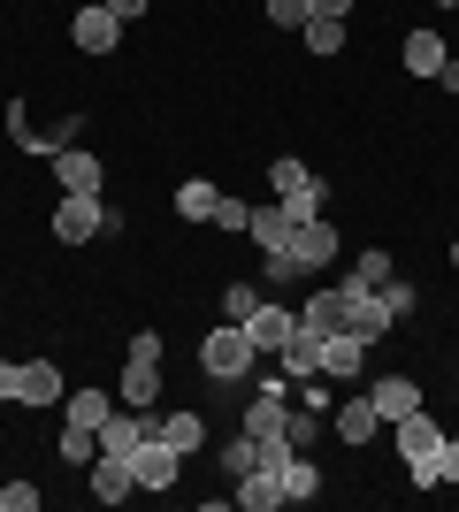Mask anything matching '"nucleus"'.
<instances>
[{"label": "nucleus", "instance_id": "obj_1", "mask_svg": "<svg viewBox=\"0 0 459 512\" xmlns=\"http://www.w3.org/2000/svg\"><path fill=\"white\" fill-rule=\"evenodd\" d=\"M391 444H398V459H406V474H414V490H437V451H444V428L429 421V406L406 413V421H391Z\"/></svg>", "mask_w": 459, "mask_h": 512}, {"label": "nucleus", "instance_id": "obj_2", "mask_svg": "<svg viewBox=\"0 0 459 512\" xmlns=\"http://www.w3.org/2000/svg\"><path fill=\"white\" fill-rule=\"evenodd\" d=\"M253 367H261V352H253V337H245L238 321H222V329L199 337V375H207V383H238Z\"/></svg>", "mask_w": 459, "mask_h": 512}, {"label": "nucleus", "instance_id": "obj_3", "mask_svg": "<svg viewBox=\"0 0 459 512\" xmlns=\"http://www.w3.org/2000/svg\"><path fill=\"white\" fill-rule=\"evenodd\" d=\"M46 230H54V245H92V237H108V199L100 192H62Z\"/></svg>", "mask_w": 459, "mask_h": 512}, {"label": "nucleus", "instance_id": "obj_4", "mask_svg": "<svg viewBox=\"0 0 459 512\" xmlns=\"http://www.w3.org/2000/svg\"><path fill=\"white\" fill-rule=\"evenodd\" d=\"M123 31H131V23H115V16H108V0H85V8L69 16V46H77L85 62H108L115 46H123Z\"/></svg>", "mask_w": 459, "mask_h": 512}, {"label": "nucleus", "instance_id": "obj_5", "mask_svg": "<svg viewBox=\"0 0 459 512\" xmlns=\"http://www.w3.org/2000/svg\"><path fill=\"white\" fill-rule=\"evenodd\" d=\"M337 245H345V237L329 230V214H314V222H291V268H299V276H322L329 260H337Z\"/></svg>", "mask_w": 459, "mask_h": 512}, {"label": "nucleus", "instance_id": "obj_6", "mask_svg": "<svg viewBox=\"0 0 459 512\" xmlns=\"http://www.w3.org/2000/svg\"><path fill=\"white\" fill-rule=\"evenodd\" d=\"M69 398V375L54 360H16V406L23 413H46V406H62Z\"/></svg>", "mask_w": 459, "mask_h": 512}, {"label": "nucleus", "instance_id": "obj_7", "mask_svg": "<svg viewBox=\"0 0 459 512\" xmlns=\"http://www.w3.org/2000/svg\"><path fill=\"white\" fill-rule=\"evenodd\" d=\"M337 291H345V329H352V337H391V306H383V291H368V283H337Z\"/></svg>", "mask_w": 459, "mask_h": 512}, {"label": "nucleus", "instance_id": "obj_8", "mask_svg": "<svg viewBox=\"0 0 459 512\" xmlns=\"http://www.w3.org/2000/svg\"><path fill=\"white\" fill-rule=\"evenodd\" d=\"M284 428H291L284 383H261V390H253V406H245V436H253V444H284Z\"/></svg>", "mask_w": 459, "mask_h": 512}, {"label": "nucleus", "instance_id": "obj_9", "mask_svg": "<svg viewBox=\"0 0 459 512\" xmlns=\"http://www.w3.org/2000/svg\"><path fill=\"white\" fill-rule=\"evenodd\" d=\"M245 337H253V352H261V360H276V352H284L291 337H299V306H253V321H245Z\"/></svg>", "mask_w": 459, "mask_h": 512}, {"label": "nucleus", "instance_id": "obj_10", "mask_svg": "<svg viewBox=\"0 0 459 512\" xmlns=\"http://www.w3.org/2000/svg\"><path fill=\"white\" fill-rule=\"evenodd\" d=\"M85 490H92V505H123V497H138V474H131V459H115V451H92Z\"/></svg>", "mask_w": 459, "mask_h": 512}, {"label": "nucleus", "instance_id": "obj_11", "mask_svg": "<svg viewBox=\"0 0 459 512\" xmlns=\"http://www.w3.org/2000/svg\"><path fill=\"white\" fill-rule=\"evenodd\" d=\"M131 474H138V490H176V474H184V451H169L161 436H146V444L131 451Z\"/></svg>", "mask_w": 459, "mask_h": 512}, {"label": "nucleus", "instance_id": "obj_12", "mask_svg": "<svg viewBox=\"0 0 459 512\" xmlns=\"http://www.w3.org/2000/svg\"><path fill=\"white\" fill-rule=\"evenodd\" d=\"M92 436H100V451H115V459H131V451H138V444L153 436V413H138V406H115L108 421L92 428Z\"/></svg>", "mask_w": 459, "mask_h": 512}, {"label": "nucleus", "instance_id": "obj_13", "mask_svg": "<svg viewBox=\"0 0 459 512\" xmlns=\"http://www.w3.org/2000/svg\"><path fill=\"white\" fill-rule=\"evenodd\" d=\"M230 505H238V512H276V505H291V490H284V474H276V467H253V474L230 482Z\"/></svg>", "mask_w": 459, "mask_h": 512}, {"label": "nucleus", "instance_id": "obj_14", "mask_svg": "<svg viewBox=\"0 0 459 512\" xmlns=\"http://www.w3.org/2000/svg\"><path fill=\"white\" fill-rule=\"evenodd\" d=\"M54 184H62V192H100V184H108V161L85 153V146H62L54 153Z\"/></svg>", "mask_w": 459, "mask_h": 512}, {"label": "nucleus", "instance_id": "obj_15", "mask_svg": "<svg viewBox=\"0 0 459 512\" xmlns=\"http://www.w3.org/2000/svg\"><path fill=\"white\" fill-rule=\"evenodd\" d=\"M368 398H375V413H383V428L406 421V413H421V383H414V375H375Z\"/></svg>", "mask_w": 459, "mask_h": 512}, {"label": "nucleus", "instance_id": "obj_16", "mask_svg": "<svg viewBox=\"0 0 459 512\" xmlns=\"http://www.w3.org/2000/svg\"><path fill=\"white\" fill-rule=\"evenodd\" d=\"M360 367H368V337H352V329L322 337V375H329V383H352Z\"/></svg>", "mask_w": 459, "mask_h": 512}, {"label": "nucleus", "instance_id": "obj_17", "mask_svg": "<svg viewBox=\"0 0 459 512\" xmlns=\"http://www.w3.org/2000/svg\"><path fill=\"white\" fill-rule=\"evenodd\" d=\"M337 436H345L352 451H360V444H375V436H383V413H375V398H368V390H360V398H345V406H337Z\"/></svg>", "mask_w": 459, "mask_h": 512}, {"label": "nucleus", "instance_id": "obj_18", "mask_svg": "<svg viewBox=\"0 0 459 512\" xmlns=\"http://www.w3.org/2000/svg\"><path fill=\"white\" fill-rule=\"evenodd\" d=\"M153 436H161V444H169V451H184V459H192V451L207 444V421H199L192 406H169V413H161V421H153Z\"/></svg>", "mask_w": 459, "mask_h": 512}, {"label": "nucleus", "instance_id": "obj_19", "mask_svg": "<svg viewBox=\"0 0 459 512\" xmlns=\"http://www.w3.org/2000/svg\"><path fill=\"white\" fill-rule=\"evenodd\" d=\"M215 199H222V192L207 184V176H184L169 207H176V222H184V230H199V222H215Z\"/></svg>", "mask_w": 459, "mask_h": 512}, {"label": "nucleus", "instance_id": "obj_20", "mask_svg": "<svg viewBox=\"0 0 459 512\" xmlns=\"http://www.w3.org/2000/svg\"><path fill=\"white\" fill-rule=\"evenodd\" d=\"M398 54H406V69H414V77H437V69L452 62L444 31H429V23H421V31H406V46H398Z\"/></svg>", "mask_w": 459, "mask_h": 512}, {"label": "nucleus", "instance_id": "obj_21", "mask_svg": "<svg viewBox=\"0 0 459 512\" xmlns=\"http://www.w3.org/2000/svg\"><path fill=\"white\" fill-rule=\"evenodd\" d=\"M299 329H306V337H337V329H345V291H314V299H299Z\"/></svg>", "mask_w": 459, "mask_h": 512}, {"label": "nucleus", "instance_id": "obj_22", "mask_svg": "<svg viewBox=\"0 0 459 512\" xmlns=\"http://www.w3.org/2000/svg\"><path fill=\"white\" fill-rule=\"evenodd\" d=\"M299 46L314 54V62H337V54H345V16H306L299 23Z\"/></svg>", "mask_w": 459, "mask_h": 512}, {"label": "nucleus", "instance_id": "obj_23", "mask_svg": "<svg viewBox=\"0 0 459 512\" xmlns=\"http://www.w3.org/2000/svg\"><path fill=\"white\" fill-rule=\"evenodd\" d=\"M276 474H284L291 505H306V497H322V467H314L306 451H291V444H284V459H276Z\"/></svg>", "mask_w": 459, "mask_h": 512}, {"label": "nucleus", "instance_id": "obj_24", "mask_svg": "<svg viewBox=\"0 0 459 512\" xmlns=\"http://www.w3.org/2000/svg\"><path fill=\"white\" fill-rule=\"evenodd\" d=\"M245 237H253L261 253H276V245H291V214H284V199H268V207H253V222H245Z\"/></svg>", "mask_w": 459, "mask_h": 512}, {"label": "nucleus", "instance_id": "obj_25", "mask_svg": "<svg viewBox=\"0 0 459 512\" xmlns=\"http://www.w3.org/2000/svg\"><path fill=\"white\" fill-rule=\"evenodd\" d=\"M115 398L146 413L153 398H161V367H138V360H123V383H115Z\"/></svg>", "mask_w": 459, "mask_h": 512}, {"label": "nucleus", "instance_id": "obj_26", "mask_svg": "<svg viewBox=\"0 0 459 512\" xmlns=\"http://www.w3.org/2000/svg\"><path fill=\"white\" fill-rule=\"evenodd\" d=\"M276 199H284L291 222H314V214L329 207V184H322V176H306V184H291V192H276Z\"/></svg>", "mask_w": 459, "mask_h": 512}, {"label": "nucleus", "instance_id": "obj_27", "mask_svg": "<svg viewBox=\"0 0 459 512\" xmlns=\"http://www.w3.org/2000/svg\"><path fill=\"white\" fill-rule=\"evenodd\" d=\"M391 276H398V260L383 253V245H360V253H352V283H368V291H383Z\"/></svg>", "mask_w": 459, "mask_h": 512}, {"label": "nucleus", "instance_id": "obj_28", "mask_svg": "<svg viewBox=\"0 0 459 512\" xmlns=\"http://www.w3.org/2000/svg\"><path fill=\"white\" fill-rule=\"evenodd\" d=\"M108 390H69V398H62V421H77V428H100V421H108Z\"/></svg>", "mask_w": 459, "mask_h": 512}, {"label": "nucleus", "instance_id": "obj_29", "mask_svg": "<svg viewBox=\"0 0 459 512\" xmlns=\"http://www.w3.org/2000/svg\"><path fill=\"white\" fill-rule=\"evenodd\" d=\"M215 459H222V482H238V474H253V467H261V444H253V436H230V444H222Z\"/></svg>", "mask_w": 459, "mask_h": 512}, {"label": "nucleus", "instance_id": "obj_30", "mask_svg": "<svg viewBox=\"0 0 459 512\" xmlns=\"http://www.w3.org/2000/svg\"><path fill=\"white\" fill-rule=\"evenodd\" d=\"M54 451H62V467H92V451H100V436H92V428H77V421H69L62 436H54Z\"/></svg>", "mask_w": 459, "mask_h": 512}, {"label": "nucleus", "instance_id": "obj_31", "mask_svg": "<svg viewBox=\"0 0 459 512\" xmlns=\"http://www.w3.org/2000/svg\"><path fill=\"white\" fill-rule=\"evenodd\" d=\"M253 306H261V283H222V321H253Z\"/></svg>", "mask_w": 459, "mask_h": 512}, {"label": "nucleus", "instance_id": "obj_32", "mask_svg": "<svg viewBox=\"0 0 459 512\" xmlns=\"http://www.w3.org/2000/svg\"><path fill=\"white\" fill-rule=\"evenodd\" d=\"M245 222H253V207H245L238 192H222V199H215V222H207V230H222V237H245Z\"/></svg>", "mask_w": 459, "mask_h": 512}, {"label": "nucleus", "instance_id": "obj_33", "mask_svg": "<svg viewBox=\"0 0 459 512\" xmlns=\"http://www.w3.org/2000/svg\"><path fill=\"white\" fill-rule=\"evenodd\" d=\"M77 138H85V115H62V123H46L39 153H62V146H77Z\"/></svg>", "mask_w": 459, "mask_h": 512}, {"label": "nucleus", "instance_id": "obj_34", "mask_svg": "<svg viewBox=\"0 0 459 512\" xmlns=\"http://www.w3.org/2000/svg\"><path fill=\"white\" fill-rule=\"evenodd\" d=\"M123 360H138V367H161V329H131Z\"/></svg>", "mask_w": 459, "mask_h": 512}, {"label": "nucleus", "instance_id": "obj_35", "mask_svg": "<svg viewBox=\"0 0 459 512\" xmlns=\"http://www.w3.org/2000/svg\"><path fill=\"white\" fill-rule=\"evenodd\" d=\"M39 482H0V512H39Z\"/></svg>", "mask_w": 459, "mask_h": 512}, {"label": "nucleus", "instance_id": "obj_36", "mask_svg": "<svg viewBox=\"0 0 459 512\" xmlns=\"http://www.w3.org/2000/svg\"><path fill=\"white\" fill-rule=\"evenodd\" d=\"M383 306H391V321H406V314L421 306V291H414L406 276H391V283H383Z\"/></svg>", "mask_w": 459, "mask_h": 512}, {"label": "nucleus", "instance_id": "obj_37", "mask_svg": "<svg viewBox=\"0 0 459 512\" xmlns=\"http://www.w3.org/2000/svg\"><path fill=\"white\" fill-rule=\"evenodd\" d=\"M306 16H314V0H268V23H276V31H299Z\"/></svg>", "mask_w": 459, "mask_h": 512}, {"label": "nucleus", "instance_id": "obj_38", "mask_svg": "<svg viewBox=\"0 0 459 512\" xmlns=\"http://www.w3.org/2000/svg\"><path fill=\"white\" fill-rule=\"evenodd\" d=\"M306 176H314V169L284 153V161H268V192H291V184H306Z\"/></svg>", "mask_w": 459, "mask_h": 512}, {"label": "nucleus", "instance_id": "obj_39", "mask_svg": "<svg viewBox=\"0 0 459 512\" xmlns=\"http://www.w3.org/2000/svg\"><path fill=\"white\" fill-rule=\"evenodd\" d=\"M314 436H322V421H314V406H306V413H291L284 444H291V451H314Z\"/></svg>", "mask_w": 459, "mask_h": 512}, {"label": "nucleus", "instance_id": "obj_40", "mask_svg": "<svg viewBox=\"0 0 459 512\" xmlns=\"http://www.w3.org/2000/svg\"><path fill=\"white\" fill-rule=\"evenodd\" d=\"M437 490H459V436L444 428V451H437Z\"/></svg>", "mask_w": 459, "mask_h": 512}, {"label": "nucleus", "instance_id": "obj_41", "mask_svg": "<svg viewBox=\"0 0 459 512\" xmlns=\"http://www.w3.org/2000/svg\"><path fill=\"white\" fill-rule=\"evenodd\" d=\"M146 8H153V0H108V16H115V23H138Z\"/></svg>", "mask_w": 459, "mask_h": 512}, {"label": "nucleus", "instance_id": "obj_42", "mask_svg": "<svg viewBox=\"0 0 459 512\" xmlns=\"http://www.w3.org/2000/svg\"><path fill=\"white\" fill-rule=\"evenodd\" d=\"M0 406H16V360H0Z\"/></svg>", "mask_w": 459, "mask_h": 512}, {"label": "nucleus", "instance_id": "obj_43", "mask_svg": "<svg viewBox=\"0 0 459 512\" xmlns=\"http://www.w3.org/2000/svg\"><path fill=\"white\" fill-rule=\"evenodd\" d=\"M437 85H444V92L459 100V62H444V69H437Z\"/></svg>", "mask_w": 459, "mask_h": 512}, {"label": "nucleus", "instance_id": "obj_44", "mask_svg": "<svg viewBox=\"0 0 459 512\" xmlns=\"http://www.w3.org/2000/svg\"><path fill=\"white\" fill-rule=\"evenodd\" d=\"M314 16H352V0H314Z\"/></svg>", "mask_w": 459, "mask_h": 512}, {"label": "nucleus", "instance_id": "obj_45", "mask_svg": "<svg viewBox=\"0 0 459 512\" xmlns=\"http://www.w3.org/2000/svg\"><path fill=\"white\" fill-rule=\"evenodd\" d=\"M452 276H459V237H452Z\"/></svg>", "mask_w": 459, "mask_h": 512}, {"label": "nucleus", "instance_id": "obj_46", "mask_svg": "<svg viewBox=\"0 0 459 512\" xmlns=\"http://www.w3.org/2000/svg\"><path fill=\"white\" fill-rule=\"evenodd\" d=\"M437 8H459V0H437Z\"/></svg>", "mask_w": 459, "mask_h": 512}]
</instances>
